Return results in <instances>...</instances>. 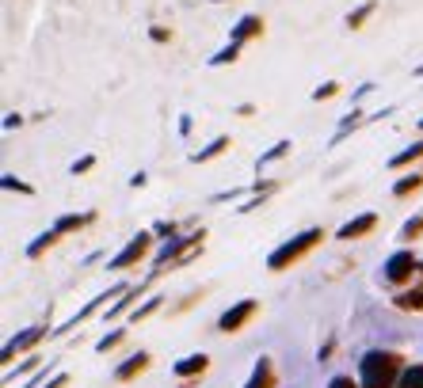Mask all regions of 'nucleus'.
Returning a JSON list of instances; mask_svg holds the SVG:
<instances>
[{
  "label": "nucleus",
  "mask_w": 423,
  "mask_h": 388,
  "mask_svg": "<svg viewBox=\"0 0 423 388\" xmlns=\"http://www.w3.org/2000/svg\"><path fill=\"white\" fill-rule=\"evenodd\" d=\"M400 358L389 354V350H370L359 365V384L362 388H393L400 384Z\"/></svg>",
  "instance_id": "nucleus-1"
},
{
  "label": "nucleus",
  "mask_w": 423,
  "mask_h": 388,
  "mask_svg": "<svg viewBox=\"0 0 423 388\" xmlns=\"http://www.w3.org/2000/svg\"><path fill=\"white\" fill-rule=\"evenodd\" d=\"M199 244H202V232H195V236H176V240L168 244V248H164L161 255H157V267L164 270L172 259H180V255H183L187 248H199ZM168 270H172V267H168Z\"/></svg>",
  "instance_id": "nucleus-6"
},
{
  "label": "nucleus",
  "mask_w": 423,
  "mask_h": 388,
  "mask_svg": "<svg viewBox=\"0 0 423 388\" xmlns=\"http://www.w3.org/2000/svg\"><path fill=\"white\" fill-rule=\"evenodd\" d=\"M118 343H122V331H111V335H107V339H99L96 346H99V350H111V346H118Z\"/></svg>",
  "instance_id": "nucleus-26"
},
{
  "label": "nucleus",
  "mask_w": 423,
  "mask_h": 388,
  "mask_svg": "<svg viewBox=\"0 0 423 388\" xmlns=\"http://www.w3.org/2000/svg\"><path fill=\"white\" fill-rule=\"evenodd\" d=\"M256 35H263V20L259 15H240L237 27H233V42H248V39H256Z\"/></svg>",
  "instance_id": "nucleus-8"
},
{
  "label": "nucleus",
  "mask_w": 423,
  "mask_h": 388,
  "mask_svg": "<svg viewBox=\"0 0 423 388\" xmlns=\"http://www.w3.org/2000/svg\"><path fill=\"white\" fill-rule=\"evenodd\" d=\"M145 365H149V354H134L130 362H122V365L115 369V377H118V381H130V377H137Z\"/></svg>",
  "instance_id": "nucleus-12"
},
{
  "label": "nucleus",
  "mask_w": 423,
  "mask_h": 388,
  "mask_svg": "<svg viewBox=\"0 0 423 388\" xmlns=\"http://www.w3.org/2000/svg\"><path fill=\"white\" fill-rule=\"evenodd\" d=\"M244 388H275V369H271L267 358H259L256 373L248 377V384H244Z\"/></svg>",
  "instance_id": "nucleus-10"
},
{
  "label": "nucleus",
  "mask_w": 423,
  "mask_h": 388,
  "mask_svg": "<svg viewBox=\"0 0 423 388\" xmlns=\"http://www.w3.org/2000/svg\"><path fill=\"white\" fill-rule=\"evenodd\" d=\"M237 58H240V42H229L221 54H214V58H210V65L218 69V65H225V61H237Z\"/></svg>",
  "instance_id": "nucleus-21"
},
{
  "label": "nucleus",
  "mask_w": 423,
  "mask_h": 388,
  "mask_svg": "<svg viewBox=\"0 0 423 388\" xmlns=\"http://www.w3.org/2000/svg\"><path fill=\"white\" fill-rule=\"evenodd\" d=\"M4 187H8V191H20V194H31V187L20 183V179H12V175H4Z\"/></svg>",
  "instance_id": "nucleus-27"
},
{
  "label": "nucleus",
  "mask_w": 423,
  "mask_h": 388,
  "mask_svg": "<svg viewBox=\"0 0 423 388\" xmlns=\"http://www.w3.org/2000/svg\"><path fill=\"white\" fill-rule=\"evenodd\" d=\"M157 305H161V297H153V301H149V305H141V308L134 312V320H145V316H149V312H153Z\"/></svg>",
  "instance_id": "nucleus-29"
},
{
  "label": "nucleus",
  "mask_w": 423,
  "mask_h": 388,
  "mask_svg": "<svg viewBox=\"0 0 423 388\" xmlns=\"http://www.w3.org/2000/svg\"><path fill=\"white\" fill-rule=\"evenodd\" d=\"M397 308H423V289L400 293V297H397Z\"/></svg>",
  "instance_id": "nucleus-22"
},
{
  "label": "nucleus",
  "mask_w": 423,
  "mask_h": 388,
  "mask_svg": "<svg viewBox=\"0 0 423 388\" xmlns=\"http://www.w3.org/2000/svg\"><path fill=\"white\" fill-rule=\"evenodd\" d=\"M419 126H423V118H419Z\"/></svg>",
  "instance_id": "nucleus-33"
},
{
  "label": "nucleus",
  "mask_w": 423,
  "mask_h": 388,
  "mask_svg": "<svg viewBox=\"0 0 423 388\" xmlns=\"http://www.w3.org/2000/svg\"><path fill=\"white\" fill-rule=\"evenodd\" d=\"M290 153V141H275V149H267L259 160H256V168H267V164H275V160H282Z\"/></svg>",
  "instance_id": "nucleus-18"
},
{
  "label": "nucleus",
  "mask_w": 423,
  "mask_h": 388,
  "mask_svg": "<svg viewBox=\"0 0 423 388\" xmlns=\"http://www.w3.org/2000/svg\"><path fill=\"white\" fill-rule=\"evenodd\" d=\"M397 388H423V365H408V369H404Z\"/></svg>",
  "instance_id": "nucleus-20"
},
{
  "label": "nucleus",
  "mask_w": 423,
  "mask_h": 388,
  "mask_svg": "<svg viewBox=\"0 0 423 388\" xmlns=\"http://www.w3.org/2000/svg\"><path fill=\"white\" fill-rule=\"evenodd\" d=\"M336 92H340V84H336V80H328V84H321V88L313 92V99H317V103H321V99H332Z\"/></svg>",
  "instance_id": "nucleus-24"
},
{
  "label": "nucleus",
  "mask_w": 423,
  "mask_h": 388,
  "mask_svg": "<svg viewBox=\"0 0 423 388\" xmlns=\"http://www.w3.org/2000/svg\"><path fill=\"white\" fill-rule=\"evenodd\" d=\"M412 160H423V141H416V145H408L404 153H397V156L389 160V168H408Z\"/></svg>",
  "instance_id": "nucleus-15"
},
{
  "label": "nucleus",
  "mask_w": 423,
  "mask_h": 388,
  "mask_svg": "<svg viewBox=\"0 0 423 388\" xmlns=\"http://www.w3.org/2000/svg\"><path fill=\"white\" fill-rule=\"evenodd\" d=\"M256 308H259L256 301H240V305H233V308L218 320V327H221V331H240L252 316H256Z\"/></svg>",
  "instance_id": "nucleus-4"
},
{
  "label": "nucleus",
  "mask_w": 423,
  "mask_h": 388,
  "mask_svg": "<svg viewBox=\"0 0 423 388\" xmlns=\"http://www.w3.org/2000/svg\"><path fill=\"white\" fill-rule=\"evenodd\" d=\"M321 236H324L321 229H305V232H298L294 240H286L282 248H275V251L267 255V270H286L290 263H298L309 248H317V244H321Z\"/></svg>",
  "instance_id": "nucleus-2"
},
{
  "label": "nucleus",
  "mask_w": 423,
  "mask_h": 388,
  "mask_svg": "<svg viewBox=\"0 0 423 388\" xmlns=\"http://www.w3.org/2000/svg\"><path fill=\"white\" fill-rule=\"evenodd\" d=\"M46 388H65V373H58V377H54V381L46 384Z\"/></svg>",
  "instance_id": "nucleus-31"
},
{
  "label": "nucleus",
  "mask_w": 423,
  "mask_h": 388,
  "mask_svg": "<svg viewBox=\"0 0 423 388\" xmlns=\"http://www.w3.org/2000/svg\"><path fill=\"white\" fill-rule=\"evenodd\" d=\"M419 263H416V255L412 251H397V255H389V263H385V278L389 282H404V278H412V270H416Z\"/></svg>",
  "instance_id": "nucleus-5"
},
{
  "label": "nucleus",
  "mask_w": 423,
  "mask_h": 388,
  "mask_svg": "<svg viewBox=\"0 0 423 388\" xmlns=\"http://www.w3.org/2000/svg\"><path fill=\"white\" fill-rule=\"evenodd\" d=\"M58 236H61L58 229H50V232H42V236H39V240H35V244H31V248H27V255H31V259H39V255H42L46 248H54V240H58Z\"/></svg>",
  "instance_id": "nucleus-19"
},
{
  "label": "nucleus",
  "mask_w": 423,
  "mask_h": 388,
  "mask_svg": "<svg viewBox=\"0 0 423 388\" xmlns=\"http://www.w3.org/2000/svg\"><path fill=\"white\" fill-rule=\"evenodd\" d=\"M419 187H423V175H419V172H412V175L397 179V187H393V194H397V198H408L412 191H419Z\"/></svg>",
  "instance_id": "nucleus-17"
},
{
  "label": "nucleus",
  "mask_w": 423,
  "mask_h": 388,
  "mask_svg": "<svg viewBox=\"0 0 423 388\" xmlns=\"http://www.w3.org/2000/svg\"><path fill=\"white\" fill-rule=\"evenodd\" d=\"M229 145H233V137H214V141H210V145H206V149H202V153H195L191 160H195V164H206V160H214V156H221V153H225V149H229Z\"/></svg>",
  "instance_id": "nucleus-11"
},
{
  "label": "nucleus",
  "mask_w": 423,
  "mask_h": 388,
  "mask_svg": "<svg viewBox=\"0 0 423 388\" xmlns=\"http://www.w3.org/2000/svg\"><path fill=\"white\" fill-rule=\"evenodd\" d=\"M149 35H153V42H168V39H172V31H164V27H153Z\"/></svg>",
  "instance_id": "nucleus-30"
},
{
  "label": "nucleus",
  "mask_w": 423,
  "mask_h": 388,
  "mask_svg": "<svg viewBox=\"0 0 423 388\" xmlns=\"http://www.w3.org/2000/svg\"><path fill=\"white\" fill-rule=\"evenodd\" d=\"M419 232H423V213H419V217H412V221L400 229V236H404V240H416Z\"/></svg>",
  "instance_id": "nucleus-23"
},
{
  "label": "nucleus",
  "mask_w": 423,
  "mask_h": 388,
  "mask_svg": "<svg viewBox=\"0 0 423 388\" xmlns=\"http://www.w3.org/2000/svg\"><path fill=\"white\" fill-rule=\"evenodd\" d=\"M374 229H378V213H362V217H351L336 236H340V240H359V236L374 232Z\"/></svg>",
  "instance_id": "nucleus-7"
},
{
  "label": "nucleus",
  "mask_w": 423,
  "mask_h": 388,
  "mask_svg": "<svg viewBox=\"0 0 423 388\" xmlns=\"http://www.w3.org/2000/svg\"><path fill=\"white\" fill-rule=\"evenodd\" d=\"M42 335H46V327H31V331H23L20 339H12V343L4 346V362H12V358L20 354V350H27V346H31V343H39Z\"/></svg>",
  "instance_id": "nucleus-9"
},
{
  "label": "nucleus",
  "mask_w": 423,
  "mask_h": 388,
  "mask_svg": "<svg viewBox=\"0 0 423 388\" xmlns=\"http://www.w3.org/2000/svg\"><path fill=\"white\" fill-rule=\"evenodd\" d=\"M96 221V213H69V217H58V225L54 229L58 232H73V229H84V225Z\"/></svg>",
  "instance_id": "nucleus-13"
},
{
  "label": "nucleus",
  "mask_w": 423,
  "mask_h": 388,
  "mask_svg": "<svg viewBox=\"0 0 423 388\" xmlns=\"http://www.w3.org/2000/svg\"><path fill=\"white\" fill-rule=\"evenodd\" d=\"M328 388H362V384H355L351 377H332V381H328Z\"/></svg>",
  "instance_id": "nucleus-28"
},
{
  "label": "nucleus",
  "mask_w": 423,
  "mask_h": 388,
  "mask_svg": "<svg viewBox=\"0 0 423 388\" xmlns=\"http://www.w3.org/2000/svg\"><path fill=\"white\" fill-rule=\"evenodd\" d=\"M374 12H378V0H366V4L362 8H355V12L351 15H347V27H351V31H359V27L366 23V20H370V15Z\"/></svg>",
  "instance_id": "nucleus-14"
},
{
  "label": "nucleus",
  "mask_w": 423,
  "mask_h": 388,
  "mask_svg": "<svg viewBox=\"0 0 423 388\" xmlns=\"http://www.w3.org/2000/svg\"><path fill=\"white\" fill-rule=\"evenodd\" d=\"M96 168V156H80L77 164H73V175H84V172H92Z\"/></svg>",
  "instance_id": "nucleus-25"
},
{
  "label": "nucleus",
  "mask_w": 423,
  "mask_h": 388,
  "mask_svg": "<svg viewBox=\"0 0 423 388\" xmlns=\"http://www.w3.org/2000/svg\"><path fill=\"white\" fill-rule=\"evenodd\" d=\"M149 244H153V232H137L134 240L122 248L115 259H111V270H126V267H134L137 259H145V251H149Z\"/></svg>",
  "instance_id": "nucleus-3"
},
{
  "label": "nucleus",
  "mask_w": 423,
  "mask_h": 388,
  "mask_svg": "<svg viewBox=\"0 0 423 388\" xmlns=\"http://www.w3.org/2000/svg\"><path fill=\"white\" fill-rule=\"evenodd\" d=\"M416 73H419V77H423V65H419V69H416Z\"/></svg>",
  "instance_id": "nucleus-32"
},
{
  "label": "nucleus",
  "mask_w": 423,
  "mask_h": 388,
  "mask_svg": "<svg viewBox=\"0 0 423 388\" xmlns=\"http://www.w3.org/2000/svg\"><path fill=\"white\" fill-rule=\"evenodd\" d=\"M206 365H210V358H206V354H195V358H183V362L176 365V373H180V377H191V373H202Z\"/></svg>",
  "instance_id": "nucleus-16"
}]
</instances>
